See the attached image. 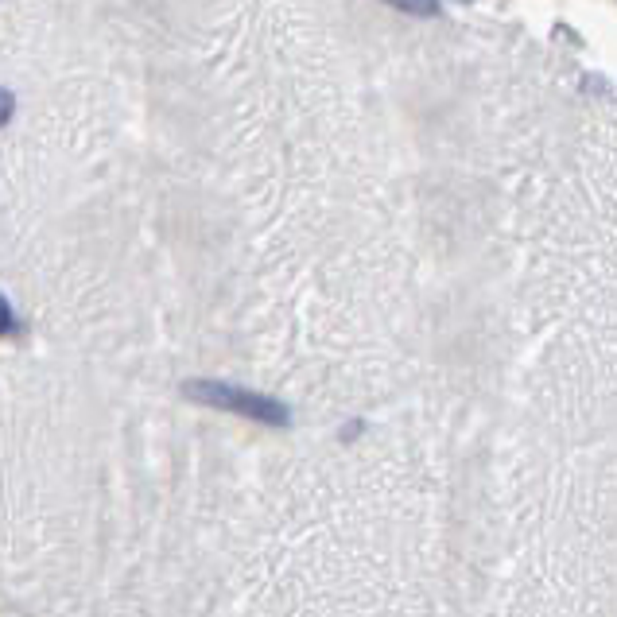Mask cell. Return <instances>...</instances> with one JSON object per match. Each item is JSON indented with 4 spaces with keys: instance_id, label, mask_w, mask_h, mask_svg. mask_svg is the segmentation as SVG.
Listing matches in <instances>:
<instances>
[{
    "instance_id": "cell-2",
    "label": "cell",
    "mask_w": 617,
    "mask_h": 617,
    "mask_svg": "<svg viewBox=\"0 0 617 617\" xmlns=\"http://www.w3.org/2000/svg\"><path fill=\"white\" fill-rule=\"evenodd\" d=\"M12 334H20V319L12 315L8 299H0V338H12Z\"/></svg>"
},
{
    "instance_id": "cell-3",
    "label": "cell",
    "mask_w": 617,
    "mask_h": 617,
    "mask_svg": "<svg viewBox=\"0 0 617 617\" xmlns=\"http://www.w3.org/2000/svg\"><path fill=\"white\" fill-rule=\"evenodd\" d=\"M392 8L400 12H412V16H431L435 12V0H389Z\"/></svg>"
},
{
    "instance_id": "cell-1",
    "label": "cell",
    "mask_w": 617,
    "mask_h": 617,
    "mask_svg": "<svg viewBox=\"0 0 617 617\" xmlns=\"http://www.w3.org/2000/svg\"><path fill=\"white\" fill-rule=\"evenodd\" d=\"M187 396L206 404V408H222V412H233V416H245V420L268 423V427H284L288 423V408L272 396H260V392L237 389V385H226V381H191L187 385Z\"/></svg>"
},
{
    "instance_id": "cell-4",
    "label": "cell",
    "mask_w": 617,
    "mask_h": 617,
    "mask_svg": "<svg viewBox=\"0 0 617 617\" xmlns=\"http://www.w3.org/2000/svg\"><path fill=\"white\" fill-rule=\"evenodd\" d=\"M12 105H16V101H12V94H8V90H0V125L12 117Z\"/></svg>"
}]
</instances>
